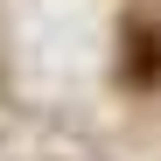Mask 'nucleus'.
<instances>
[{
  "mask_svg": "<svg viewBox=\"0 0 161 161\" xmlns=\"http://www.w3.org/2000/svg\"><path fill=\"white\" fill-rule=\"evenodd\" d=\"M126 70H133V84H154V77H161V42H154V28H133V56H126Z\"/></svg>",
  "mask_w": 161,
  "mask_h": 161,
  "instance_id": "f257e3e1",
  "label": "nucleus"
}]
</instances>
